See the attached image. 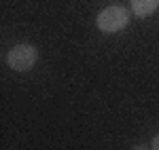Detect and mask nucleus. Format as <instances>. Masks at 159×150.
<instances>
[{
  "instance_id": "39448f33",
  "label": "nucleus",
  "mask_w": 159,
  "mask_h": 150,
  "mask_svg": "<svg viewBox=\"0 0 159 150\" xmlns=\"http://www.w3.org/2000/svg\"><path fill=\"white\" fill-rule=\"evenodd\" d=\"M132 150H153L151 146H142V144H138V146H134Z\"/></svg>"
},
{
  "instance_id": "f257e3e1",
  "label": "nucleus",
  "mask_w": 159,
  "mask_h": 150,
  "mask_svg": "<svg viewBox=\"0 0 159 150\" xmlns=\"http://www.w3.org/2000/svg\"><path fill=\"white\" fill-rule=\"evenodd\" d=\"M36 62H38V49L34 45H28V42H19L7 53V63L15 72H28L36 66Z\"/></svg>"
},
{
  "instance_id": "f03ea898",
  "label": "nucleus",
  "mask_w": 159,
  "mask_h": 150,
  "mask_svg": "<svg viewBox=\"0 0 159 150\" xmlns=\"http://www.w3.org/2000/svg\"><path fill=\"white\" fill-rule=\"evenodd\" d=\"M127 24H129V13H127V9H123L119 4L106 6L104 11H100L98 19H96V25L100 28V32H104V34L121 32Z\"/></svg>"
},
{
  "instance_id": "20e7f679",
  "label": "nucleus",
  "mask_w": 159,
  "mask_h": 150,
  "mask_svg": "<svg viewBox=\"0 0 159 150\" xmlns=\"http://www.w3.org/2000/svg\"><path fill=\"white\" fill-rule=\"evenodd\" d=\"M151 148H153V150H159V133L153 138V142H151Z\"/></svg>"
},
{
  "instance_id": "7ed1b4c3",
  "label": "nucleus",
  "mask_w": 159,
  "mask_h": 150,
  "mask_svg": "<svg viewBox=\"0 0 159 150\" xmlns=\"http://www.w3.org/2000/svg\"><path fill=\"white\" fill-rule=\"evenodd\" d=\"M159 9V0H132V11L136 13V17L144 19L148 15Z\"/></svg>"
}]
</instances>
